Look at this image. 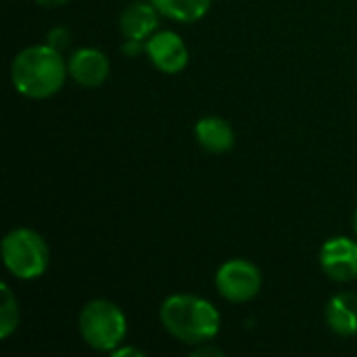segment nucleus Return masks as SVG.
I'll use <instances>...</instances> for the list:
<instances>
[{"label":"nucleus","mask_w":357,"mask_h":357,"mask_svg":"<svg viewBox=\"0 0 357 357\" xmlns=\"http://www.w3.org/2000/svg\"><path fill=\"white\" fill-rule=\"evenodd\" d=\"M69 67L61 54V50L50 44H36L23 48L10 65V82L13 88L33 100H44L54 96L65 79Z\"/></svg>","instance_id":"obj_1"},{"label":"nucleus","mask_w":357,"mask_h":357,"mask_svg":"<svg viewBox=\"0 0 357 357\" xmlns=\"http://www.w3.org/2000/svg\"><path fill=\"white\" fill-rule=\"evenodd\" d=\"M159 318L163 328L184 345H205L220 333V312L211 301L178 293L161 303Z\"/></svg>","instance_id":"obj_2"},{"label":"nucleus","mask_w":357,"mask_h":357,"mask_svg":"<svg viewBox=\"0 0 357 357\" xmlns=\"http://www.w3.org/2000/svg\"><path fill=\"white\" fill-rule=\"evenodd\" d=\"M77 328L88 347L96 351H113L126 339L128 320L117 303L94 299L82 307Z\"/></svg>","instance_id":"obj_3"},{"label":"nucleus","mask_w":357,"mask_h":357,"mask_svg":"<svg viewBox=\"0 0 357 357\" xmlns=\"http://www.w3.org/2000/svg\"><path fill=\"white\" fill-rule=\"evenodd\" d=\"M4 268L19 280L40 278L50 264L46 241L31 228H15L2 238Z\"/></svg>","instance_id":"obj_4"},{"label":"nucleus","mask_w":357,"mask_h":357,"mask_svg":"<svg viewBox=\"0 0 357 357\" xmlns=\"http://www.w3.org/2000/svg\"><path fill=\"white\" fill-rule=\"evenodd\" d=\"M215 287L226 301L247 303L261 291V272L247 259H230L220 266Z\"/></svg>","instance_id":"obj_5"},{"label":"nucleus","mask_w":357,"mask_h":357,"mask_svg":"<svg viewBox=\"0 0 357 357\" xmlns=\"http://www.w3.org/2000/svg\"><path fill=\"white\" fill-rule=\"evenodd\" d=\"M320 268L335 282L357 278V243L347 236H333L320 249Z\"/></svg>","instance_id":"obj_6"},{"label":"nucleus","mask_w":357,"mask_h":357,"mask_svg":"<svg viewBox=\"0 0 357 357\" xmlns=\"http://www.w3.org/2000/svg\"><path fill=\"white\" fill-rule=\"evenodd\" d=\"M144 52L151 63L167 75L180 73L188 65V48L176 31H157L146 40Z\"/></svg>","instance_id":"obj_7"},{"label":"nucleus","mask_w":357,"mask_h":357,"mask_svg":"<svg viewBox=\"0 0 357 357\" xmlns=\"http://www.w3.org/2000/svg\"><path fill=\"white\" fill-rule=\"evenodd\" d=\"M67 67H69V75L73 77V82L84 88H96V86L105 84L109 77V71H111V63H109L107 54L96 48L75 50L69 56Z\"/></svg>","instance_id":"obj_8"},{"label":"nucleus","mask_w":357,"mask_h":357,"mask_svg":"<svg viewBox=\"0 0 357 357\" xmlns=\"http://www.w3.org/2000/svg\"><path fill=\"white\" fill-rule=\"evenodd\" d=\"M159 15L161 13L155 8V4L151 0L149 2H132L123 8V13L119 17V29L126 40L146 42L159 25Z\"/></svg>","instance_id":"obj_9"},{"label":"nucleus","mask_w":357,"mask_h":357,"mask_svg":"<svg viewBox=\"0 0 357 357\" xmlns=\"http://www.w3.org/2000/svg\"><path fill=\"white\" fill-rule=\"evenodd\" d=\"M195 138L199 142L201 149H205L207 153H228L234 146V130L232 126L218 117V115H209L197 121L195 126Z\"/></svg>","instance_id":"obj_10"},{"label":"nucleus","mask_w":357,"mask_h":357,"mask_svg":"<svg viewBox=\"0 0 357 357\" xmlns=\"http://www.w3.org/2000/svg\"><path fill=\"white\" fill-rule=\"evenodd\" d=\"M326 324L341 337L357 335V295L339 293L326 303Z\"/></svg>","instance_id":"obj_11"},{"label":"nucleus","mask_w":357,"mask_h":357,"mask_svg":"<svg viewBox=\"0 0 357 357\" xmlns=\"http://www.w3.org/2000/svg\"><path fill=\"white\" fill-rule=\"evenodd\" d=\"M151 2L161 15L180 23H195L203 19L211 6V0H151Z\"/></svg>","instance_id":"obj_12"},{"label":"nucleus","mask_w":357,"mask_h":357,"mask_svg":"<svg viewBox=\"0 0 357 357\" xmlns=\"http://www.w3.org/2000/svg\"><path fill=\"white\" fill-rule=\"evenodd\" d=\"M0 291H2V303H0V339L4 341L19 326V303H17V297L13 295V291L8 289V284H2Z\"/></svg>","instance_id":"obj_13"},{"label":"nucleus","mask_w":357,"mask_h":357,"mask_svg":"<svg viewBox=\"0 0 357 357\" xmlns=\"http://www.w3.org/2000/svg\"><path fill=\"white\" fill-rule=\"evenodd\" d=\"M69 31L65 29V27H56V29H50L48 31V42L46 44H50L52 48H56V50H63L65 46H69Z\"/></svg>","instance_id":"obj_14"},{"label":"nucleus","mask_w":357,"mask_h":357,"mask_svg":"<svg viewBox=\"0 0 357 357\" xmlns=\"http://www.w3.org/2000/svg\"><path fill=\"white\" fill-rule=\"evenodd\" d=\"M111 356L113 357H123V356L142 357L144 356V351H140V349H136V347H117V349H113V351H111Z\"/></svg>","instance_id":"obj_15"},{"label":"nucleus","mask_w":357,"mask_h":357,"mask_svg":"<svg viewBox=\"0 0 357 357\" xmlns=\"http://www.w3.org/2000/svg\"><path fill=\"white\" fill-rule=\"evenodd\" d=\"M40 6H44V8H56V6H63L65 2H69V0H36Z\"/></svg>","instance_id":"obj_16"},{"label":"nucleus","mask_w":357,"mask_h":357,"mask_svg":"<svg viewBox=\"0 0 357 357\" xmlns=\"http://www.w3.org/2000/svg\"><path fill=\"white\" fill-rule=\"evenodd\" d=\"M195 356H222V351L220 349H207V347L199 345V349L195 351Z\"/></svg>","instance_id":"obj_17"},{"label":"nucleus","mask_w":357,"mask_h":357,"mask_svg":"<svg viewBox=\"0 0 357 357\" xmlns=\"http://www.w3.org/2000/svg\"><path fill=\"white\" fill-rule=\"evenodd\" d=\"M354 228H356V234H357V207H356V213H354Z\"/></svg>","instance_id":"obj_18"}]
</instances>
